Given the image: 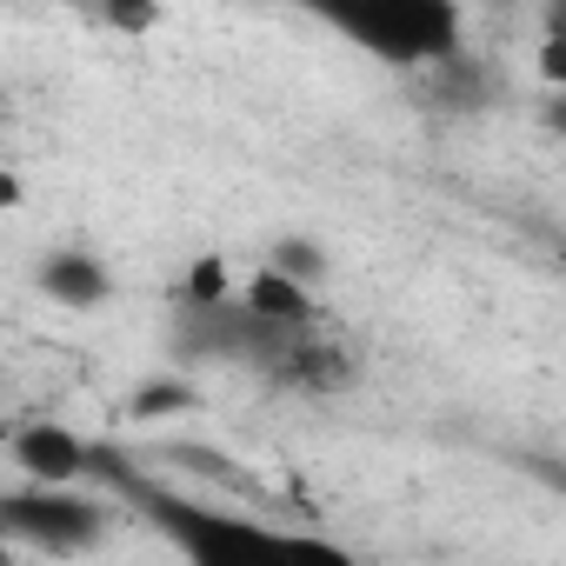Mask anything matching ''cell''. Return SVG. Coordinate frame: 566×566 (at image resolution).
Segmentation results:
<instances>
[{"instance_id": "15", "label": "cell", "mask_w": 566, "mask_h": 566, "mask_svg": "<svg viewBox=\"0 0 566 566\" xmlns=\"http://www.w3.org/2000/svg\"><path fill=\"white\" fill-rule=\"evenodd\" d=\"M539 114H546V127H553V134H559V140H566V87H553V94H546V107H539Z\"/></svg>"}, {"instance_id": "2", "label": "cell", "mask_w": 566, "mask_h": 566, "mask_svg": "<svg viewBox=\"0 0 566 566\" xmlns=\"http://www.w3.org/2000/svg\"><path fill=\"white\" fill-rule=\"evenodd\" d=\"M301 327H280L266 321L247 294L227 301H174V354L180 360H213V367H273V354L287 347Z\"/></svg>"}, {"instance_id": "13", "label": "cell", "mask_w": 566, "mask_h": 566, "mask_svg": "<svg viewBox=\"0 0 566 566\" xmlns=\"http://www.w3.org/2000/svg\"><path fill=\"white\" fill-rule=\"evenodd\" d=\"M266 260H273V266H287V273H301L307 287H314V280H327V253H321L314 240H273Z\"/></svg>"}, {"instance_id": "7", "label": "cell", "mask_w": 566, "mask_h": 566, "mask_svg": "<svg viewBox=\"0 0 566 566\" xmlns=\"http://www.w3.org/2000/svg\"><path fill=\"white\" fill-rule=\"evenodd\" d=\"M506 87H500V67L493 61H473L467 48L460 54H447L440 67H427V101L440 107V114H480V107H493Z\"/></svg>"}, {"instance_id": "9", "label": "cell", "mask_w": 566, "mask_h": 566, "mask_svg": "<svg viewBox=\"0 0 566 566\" xmlns=\"http://www.w3.org/2000/svg\"><path fill=\"white\" fill-rule=\"evenodd\" d=\"M266 321H280V327H314V301H307V280L301 273H287V266H260L253 280H247V287H240Z\"/></svg>"}, {"instance_id": "8", "label": "cell", "mask_w": 566, "mask_h": 566, "mask_svg": "<svg viewBox=\"0 0 566 566\" xmlns=\"http://www.w3.org/2000/svg\"><path fill=\"white\" fill-rule=\"evenodd\" d=\"M41 287H48V301H61V307H101V301H114V273L87 253V247H61V253H48L41 260Z\"/></svg>"}, {"instance_id": "11", "label": "cell", "mask_w": 566, "mask_h": 566, "mask_svg": "<svg viewBox=\"0 0 566 566\" xmlns=\"http://www.w3.org/2000/svg\"><path fill=\"white\" fill-rule=\"evenodd\" d=\"M180 294H187V301H227V294H233L227 260H220V253H200V260L187 266V280H180Z\"/></svg>"}, {"instance_id": "5", "label": "cell", "mask_w": 566, "mask_h": 566, "mask_svg": "<svg viewBox=\"0 0 566 566\" xmlns=\"http://www.w3.org/2000/svg\"><path fill=\"white\" fill-rule=\"evenodd\" d=\"M266 380L287 387V394H307V400H334V394H347V387L360 380V360H354L347 340H334V334H321V327H301L287 347L273 354Z\"/></svg>"}, {"instance_id": "1", "label": "cell", "mask_w": 566, "mask_h": 566, "mask_svg": "<svg viewBox=\"0 0 566 566\" xmlns=\"http://www.w3.org/2000/svg\"><path fill=\"white\" fill-rule=\"evenodd\" d=\"M307 8L360 54L400 67V74H427L447 54L467 48V14L460 0H307Z\"/></svg>"}, {"instance_id": "12", "label": "cell", "mask_w": 566, "mask_h": 566, "mask_svg": "<svg viewBox=\"0 0 566 566\" xmlns=\"http://www.w3.org/2000/svg\"><path fill=\"white\" fill-rule=\"evenodd\" d=\"M107 34H154L160 28V0H101Z\"/></svg>"}, {"instance_id": "16", "label": "cell", "mask_w": 566, "mask_h": 566, "mask_svg": "<svg viewBox=\"0 0 566 566\" xmlns=\"http://www.w3.org/2000/svg\"><path fill=\"white\" fill-rule=\"evenodd\" d=\"M539 34H566V0H546L539 8Z\"/></svg>"}, {"instance_id": "3", "label": "cell", "mask_w": 566, "mask_h": 566, "mask_svg": "<svg viewBox=\"0 0 566 566\" xmlns=\"http://www.w3.org/2000/svg\"><path fill=\"white\" fill-rule=\"evenodd\" d=\"M107 513L114 506L94 500V493H81V480L74 486L28 480L14 493H0V526H8V539H21L34 553H87V546H101Z\"/></svg>"}, {"instance_id": "6", "label": "cell", "mask_w": 566, "mask_h": 566, "mask_svg": "<svg viewBox=\"0 0 566 566\" xmlns=\"http://www.w3.org/2000/svg\"><path fill=\"white\" fill-rule=\"evenodd\" d=\"M8 460L21 467V480H48V486H74L94 473L101 447H87L74 427H54V420H28L8 433Z\"/></svg>"}, {"instance_id": "10", "label": "cell", "mask_w": 566, "mask_h": 566, "mask_svg": "<svg viewBox=\"0 0 566 566\" xmlns=\"http://www.w3.org/2000/svg\"><path fill=\"white\" fill-rule=\"evenodd\" d=\"M187 407H200V394H193V380H174V374L134 387V400H127L134 420H174V413H187Z\"/></svg>"}, {"instance_id": "4", "label": "cell", "mask_w": 566, "mask_h": 566, "mask_svg": "<svg viewBox=\"0 0 566 566\" xmlns=\"http://www.w3.org/2000/svg\"><path fill=\"white\" fill-rule=\"evenodd\" d=\"M101 467L114 473V486H120V493L147 500L154 526H160V533H167V539H174L187 559H220V553H253V546H273V533H266V526H253V520H240V513H220V506H193V500H174V493L147 486L140 473L114 467V453H101Z\"/></svg>"}, {"instance_id": "17", "label": "cell", "mask_w": 566, "mask_h": 566, "mask_svg": "<svg viewBox=\"0 0 566 566\" xmlns=\"http://www.w3.org/2000/svg\"><path fill=\"white\" fill-rule=\"evenodd\" d=\"M81 8H87V14H101V0H81Z\"/></svg>"}, {"instance_id": "14", "label": "cell", "mask_w": 566, "mask_h": 566, "mask_svg": "<svg viewBox=\"0 0 566 566\" xmlns=\"http://www.w3.org/2000/svg\"><path fill=\"white\" fill-rule=\"evenodd\" d=\"M533 74H539L546 87H566V34H539V48H533Z\"/></svg>"}]
</instances>
